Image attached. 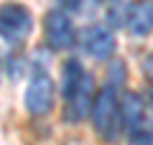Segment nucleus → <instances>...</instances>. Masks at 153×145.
I'll return each mask as SVG.
<instances>
[{"label": "nucleus", "instance_id": "7", "mask_svg": "<svg viewBox=\"0 0 153 145\" xmlns=\"http://www.w3.org/2000/svg\"><path fill=\"white\" fill-rule=\"evenodd\" d=\"M92 104H94V97H92V76H84V81L79 84V89L74 92L69 102H66V117L71 122L82 120L84 115H92Z\"/></svg>", "mask_w": 153, "mask_h": 145}, {"label": "nucleus", "instance_id": "11", "mask_svg": "<svg viewBox=\"0 0 153 145\" xmlns=\"http://www.w3.org/2000/svg\"><path fill=\"white\" fill-rule=\"evenodd\" d=\"M79 3L82 0H59L61 10H79Z\"/></svg>", "mask_w": 153, "mask_h": 145}, {"label": "nucleus", "instance_id": "10", "mask_svg": "<svg viewBox=\"0 0 153 145\" xmlns=\"http://www.w3.org/2000/svg\"><path fill=\"white\" fill-rule=\"evenodd\" d=\"M128 8H130V5H125L123 0H112L110 8H107V23L115 26V28L128 26Z\"/></svg>", "mask_w": 153, "mask_h": 145}, {"label": "nucleus", "instance_id": "6", "mask_svg": "<svg viewBox=\"0 0 153 145\" xmlns=\"http://www.w3.org/2000/svg\"><path fill=\"white\" fill-rule=\"evenodd\" d=\"M128 31L143 38L153 31V0H133L128 8Z\"/></svg>", "mask_w": 153, "mask_h": 145}, {"label": "nucleus", "instance_id": "1", "mask_svg": "<svg viewBox=\"0 0 153 145\" xmlns=\"http://www.w3.org/2000/svg\"><path fill=\"white\" fill-rule=\"evenodd\" d=\"M117 120H120V99H117V92L112 84L102 87V89L94 94V104H92V122L94 130L100 135L112 140L115 130H117Z\"/></svg>", "mask_w": 153, "mask_h": 145}, {"label": "nucleus", "instance_id": "9", "mask_svg": "<svg viewBox=\"0 0 153 145\" xmlns=\"http://www.w3.org/2000/svg\"><path fill=\"white\" fill-rule=\"evenodd\" d=\"M84 76H87V71L82 69V64L76 59H69L64 64V71H61V94H64L66 102L74 97V92L79 89V84L84 81Z\"/></svg>", "mask_w": 153, "mask_h": 145}, {"label": "nucleus", "instance_id": "8", "mask_svg": "<svg viewBox=\"0 0 153 145\" xmlns=\"http://www.w3.org/2000/svg\"><path fill=\"white\" fill-rule=\"evenodd\" d=\"M120 117L123 122H125V127L130 130H138L143 127V117H146V104H143L140 94H135V92H125L120 99Z\"/></svg>", "mask_w": 153, "mask_h": 145}, {"label": "nucleus", "instance_id": "12", "mask_svg": "<svg viewBox=\"0 0 153 145\" xmlns=\"http://www.w3.org/2000/svg\"><path fill=\"white\" fill-rule=\"evenodd\" d=\"M143 69H146V74H148V76H153V54H148V56H146V64H143Z\"/></svg>", "mask_w": 153, "mask_h": 145}, {"label": "nucleus", "instance_id": "13", "mask_svg": "<svg viewBox=\"0 0 153 145\" xmlns=\"http://www.w3.org/2000/svg\"><path fill=\"white\" fill-rule=\"evenodd\" d=\"M3 61L5 59H3V51H0V76H3Z\"/></svg>", "mask_w": 153, "mask_h": 145}, {"label": "nucleus", "instance_id": "4", "mask_svg": "<svg viewBox=\"0 0 153 145\" xmlns=\"http://www.w3.org/2000/svg\"><path fill=\"white\" fill-rule=\"evenodd\" d=\"M44 31H46V43H49L51 48H56V51L71 48V46L76 43L74 23H71V18L66 16L64 10H51V13H46Z\"/></svg>", "mask_w": 153, "mask_h": 145}, {"label": "nucleus", "instance_id": "5", "mask_svg": "<svg viewBox=\"0 0 153 145\" xmlns=\"http://www.w3.org/2000/svg\"><path fill=\"white\" fill-rule=\"evenodd\" d=\"M82 43H84V51L97 61H107L115 54V48H117L115 36H112V31L107 26H89L84 31Z\"/></svg>", "mask_w": 153, "mask_h": 145}, {"label": "nucleus", "instance_id": "3", "mask_svg": "<svg viewBox=\"0 0 153 145\" xmlns=\"http://www.w3.org/2000/svg\"><path fill=\"white\" fill-rule=\"evenodd\" d=\"M54 97H56L54 79L46 71H36L31 76V81H28V87H26L23 102H26V109L31 115L41 117V115H49L54 109Z\"/></svg>", "mask_w": 153, "mask_h": 145}, {"label": "nucleus", "instance_id": "2", "mask_svg": "<svg viewBox=\"0 0 153 145\" xmlns=\"http://www.w3.org/2000/svg\"><path fill=\"white\" fill-rule=\"evenodd\" d=\"M33 31V16L21 3H5L0 5V36L10 43H21Z\"/></svg>", "mask_w": 153, "mask_h": 145}]
</instances>
